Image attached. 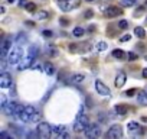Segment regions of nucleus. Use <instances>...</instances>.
Returning <instances> with one entry per match:
<instances>
[{"instance_id":"obj_28","label":"nucleus","mask_w":147,"mask_h":139,"mask_svg":"<svg viewBox=\"0 0 147 139\" xmlns=\"http://www.w3.org/2000/svg\"><path fill=\"white\" fill-rule=\"evenodd\" d=\"M136 2H137V0H123V5L127 6V7H131V6L136 5Z\"/></svg>"},{"instance_id":"obj_30","label":"nucleus","mask_w":147,"mask_h":139,"mask_svg":"<svg viewBox=\"0 0 147 139\" xmlns=\"http://www.w3.org/2000/svg\"><path fill=\"white\" fill-rule=\"evenodd\" d=\"M7 103H9V102L6 100V97H5V96H2V97H0V107H2V110L6 107V104H7Z\"/></svg>"},{"instance_id":"obj_36","label":"nucleus","mask_w":147,"mask_h":139,"mask_svg":"<svg viewBox=\"0 0 147 139\" xmlns=\"http://www.w3.org/2000/svg\"><path fill=\"white\" fill-rule=\"evenodd\" d=\"M0 138H6V139H12V136H10L9 133H6V132H2V133H0Z\"/></svg>"},{"instance_id":"obj_10","label":"nucleus","mask_w":147,"mask_h":139,"mask_svg":"<svg viewBox=\"0 0 147 139\" xmlns=\"http://www.w3.org/2000/svg\"><path fill=\"white\" fill-rule=\"evenodd\" d=\"M95 90H97V93H98V94L105 96V97H108V96L111 94L110 89H108V87H107L102 81H100V80H97V81H95Z\"/></svg>"},{"instance_id":"obj_34","label":"nucleus","mask_w":147,"mask_h":139,"mask_svg":"<svg viewBox=\"0 0 147 139\" xmlns=\"http://www.w3.org/2000/svg\"><path fill=\"white\" fill-rule=\"evenodd\" d=\"M84 16H85L87 19H90V18H92V16H94V12H92L91 9H88V10L85 12V15H84Z\"/></svg>"},{"instance_id":"obj_11","label":"nucleus","mask_w":147,"mask_h":139,"mask_svg":"<svg viewBox=\"0 0 147 139\" xmlns=\"http://www.w3.org/2000/svg\"><path fill=\"white\" fill-rule=\"evenodd\" d=\"M30 116H32V114H30L29 112H26L25 107H23V109L15 116V119H18V120L22 122V123H28V122H30Z\"/></svg>"},{"instance_id":"obj_44","label":"nucleus","mask_w":147,"mask_h":139,"mask_svg":"<svg viewBox=\"0 0 147 139\" xmlns=\"http://www.w3.org/2000/svg\"><path fill=\"white\" fill-rule=\"evenodd\" d=\"M146 6H147V0H146Z\"/></svg>"},{"instance_id":"obj_17","label":"nucleus","mask_w":147,"mask_h":139,"mask_svg":"<svg viewBox=\"0 0 147 139\" xmlns=\"http://www.w3.org/2000/svg\"><path fill=\"white\" fill-rule=\"evenodd\" d=\"M137 100H138L140 104L147 106V93L146 91H138L137 93Z\"/></svg>"},{"instance_id":"obj_14","label":"nucleus","mask_w":147,"mask_h":139,"mask_svg":"<svg viewBox=\"0 0 147 139\" xmlns=\"http://www.w3.org/2000/svg\"><path fill=\"white\" fill-rule=\"evenodd\" d=\"M125 81H127V77H125V74H124V73H120V74L115 77V81H114V84H115V87H117V89H121V87L125 84Z\"/></svg>"},{"instance_id":"obj_45","label":"nucleus","mask_w":147,"mask_h":139,"mask_svg":"<svg viewBox=\"0 0 147 139\" xmlns=\"http://www.w3.org/2000/svg\"><path fill=\"white\" fill-rule=\"evenodd\" d=\"M146 23H147V19H146Z\"/></svg>"},{"instance_id":"obj_33","label":"nucleus","mask_w":147,"mask_h":139,"mask_svg":"<svg viewBox=\"0 0 147 139\" xmlns=\"http://www.w3.org/2000/svg\"><path fill=\"white\" fill-rule=\"evenodd\" d=\"M130 39H131V35H128V33H127V35H124V36H121V38H120V41H121V42H128V41H130Z\"/></svg>"},{"instance_id":"obj_27","label":"nucleus","mask_w":147,"mask_h":139,"mask_svg":"<svg viewBox=\"0 0 147 139\" xmlns=\"http://www.w3.org/2000/svg\"><path fill=\"white\" fill-rule=\"evenodd\" d=\"M39 119H40V113L36 110V112L30 116V122H39Z\"/></svg>"},{"instance_id":"obj_15","label":"nucleus","mask_w":147,"mask_h":139,"mask_svg":"<svg viewBox=\"0 0 147 139\" xmlns=\"http://www.w3.org/2000/svg\"><path fill=\"white\" fill-rule=\"evenodd\" d=\"M65 132H66V127L63 125H53L52 126V133H55L58 136H62Z\"/></svg>"},{"instance_id":"obj_4","label":"nucleus","mask_w":147,"mask_h":139,"mask_svg":"<svg viewBox=\"0 0 147 139\" xmlns=\"http://www.w3.org/2000/svg\"><path fill=\"white\" fill-rule=\"evenodd\" d=\"M80 3H81V0H59V2H58L59 7H61L63 12H69V10H72V9L78 7Z\"/></svg>"},{"instance_id":"obj_8","label":"nucleus","mask_w":147,"mask_h":139,"mask_svg":"<svg viewBox=\"0 0 147 139\" xmlns=\"http://www.w3.org/2000/svg\"><path fill=\"white\" fill-rule=\"evenodd\" d=\"M107 136H108L110 139H118V138H123V129H121V126H120V125H114V126H111V127L108 129V132H107Z\"/></svg>"},{"instance_id":"obj_9","label":"nucleus","mask_w":147,"mask_h":139,"mask_svg":"<svg viewBox=\"0 0 147 139\" xmlns=\"http://www.w3.org/2000/svg\"><path fill=\"white\" fill-rule=\"evenodd\" d=\"M10 49H12V39L10 38L3 39V42H2V59H6L7 58Z\"/></svg>"},{"instance_id":"obj_32","label":"nucleus","mask_w":147,"mask_h":139,"mask_svg":"<svg viewBox=\"0 0 147 139\" xmlns=\"http://www.w3.org/2000/svg\"><path fill=\"white\" fill-rule=\"evenodd\" d=\"M36 18L38 19H46L48 18V13L46 12H39V13H36Z\"/></svg>"},{"instance_id":"obj_23","label":"nucleus","mask_w":147,"mask_h":139,"mask_svg":"<svg viewBox=\"0 0 147 139\" xmlns=\"http://www.w3.org/2000/svg\"><path fill=\"white\" fill-rule=\"evenodd\" d=\"M127 127H128V130H130V132H138V129H140V125H138L137 122H128Z\"/></svg>"},{"instance_id":"obj_38","label":"nucleus","mask_w":147,"mask_h":139,"mask_svg":"<svg viewBox=\"0 0 147 139\" xmlns=\"http://www.w3.org/2000/svg\"><path fill=\"white\" fill-rule=\"evenodd\" d=\"M134 93H136V90H134V89H130V90H128V91H125V94H127V96H128V97H131V96H133V94H134Z\"/></svg>"},{"instance_id":"obj_37","label":"nucleus","mask_w":147,"mask_h":139,"mask_svg":"<svg viewBox=\"0 0 147 139\" xmlns=\"http://www.w3.org/2000/svg\"><path fill=\"white\" fill-rule=\"evenodd\" d=\"M59 22H61V23H62V25H63V26H65V25H68V23H69V20H68V19H66V18H61V19H59Z\"/></svg>"},{"instance_id":"obj_18","label":"nucleus","mask_w":147,"mask_h":139,"mask_svg":"<svg viewBox=\"0 0 147 139\" xmlns=\"http://www.w3.org/2000/svg\"><path fill=\"white\" fill-rule=\"evenodd\" d=\"M113 57L117 58V59H125L127 58V54L124 51H121V49H114L113 51Z\"/></svg>"},{"instance_id":"obj_42","label":"nucleus","mask_w":147,"mask_h":139,"mask_svg":"<svg viewBox=\"0 0 147 139\" xmlns=\"http://www.w3.org/2000/svg\"><path fill=\"white\" fill-rule=\"evenodd\" d=\"M15 2H16V0H7V3H10V5H12V3H15Z\"/></svg>"},{"instance_id":"obj_20","label":"nucleus","mask_w":147,"mask_h":139,"mask_svg":"<svg viewBox=\"0 0 147 139\" xmlns=\"http://www.w3.org/2000/svg\"><path fill=\"white\" fill-rule=\"evenodd\" d=\"M134 35H136L137 38L143 39V38L146 36V31H144V28H141V26H136V28H134Z\"/></svg>"},{"instance_id":"obj_2","label":"nucleus","mask_w":147,"mask_h":139,"mask_svg":"<svg viewBox=\"0 0 147 139\" xmlns=\"http://www.w3.org/2000/svg\"><path fill=\"white\" fill-rule=\"evenodd\" d=\"M88 125H90L88 116H85V114H80L78 119L75 120V123H74V132H77V133H80V132H85L87 127H88Z\"/></svg>"},{"instance_id":"obj_31","label":"nucleus","mask_w":147,"mask_h":139,"mask_svg":"<svg viewBox=\"0 0 147 139\" xmlns=\"http://www.w3.org/2000/svg\"><path fill=\"white\" fill-rule=\"evenodd\" d=\"M138 57H137V54H134V52H128L127 54V59H130V61H134V59H137Z\"/></svg>"},{"instance_id":"obj_41","label":"nucleus","mask_w":147,"mask_h":139,"mask_svg":"<svg viewBox=\"0 0 147 139\" xmlns=\"http://www.w3.org/2000/svg\"><path fill=\"white\" fill-rule=\"evenodd\" d=\"M26 25H28V26H33V22H30V20H28V22H26Z\"/></svg>"},{"instance_id":"obj_26","label":"nucleus","mask_w":147,"mask_h":139,"mask_svg":"<svg viewBox=\"0 0 147 139\" xmlns=\"http://www.w3.org/2000/svg\"><path fill=\"white\" fill-rule=\"evenodd\" d=\"M128 25H130V23H128V20H125V19H123V20L118 22V28H120V29H127Z\"/></svg>"},{"instance_id":"obj_19","label":"nucleus","mask_w":147,"mask_h":139,"mask_svg":"<svg viewBox=\"0 0 147 139\" xmlns=\"http://www.w3.org/2000/svg\"><path fill=\"white\" fill-rule=\"evenodd\" d=\"M84 33H85V31H84V28H81V26L74 28V31H72V35L75 36V38H82Z\"/></svg>"},{"instance_id":"obj_1","label":"nucleus","mask_w":147,"mask_h":139,"mask_svg":"<svg viewBox=\"0 0 147 139\" xmlns=\"http://www.w3.org/2000/svg\"><path fill=\"white\" fill-rule=\"evenodd\" d=\"M22 57H23V51L20 46H15L10 49L9 55H7V62L10 65H18L20 61H22Z\"/></svg>"},{"instance_id":"obj_21","label":"nucleus","mask_w":147,"mask_h":139,"mask_svg":"<svg viewBox=\"0 0 147 139\" xmlns=\"http://www.w3.org/2000/svg\"><path fill=\"white\" fill-rule=\"evenodd\" d=\"M84 80H85V76H84V74H75V76L71 77V81L75 83V84H80V83H82Z\"/></svg>"},{"instance_id":"obj_3","label":"nucleus","mask_w":147,"mask_h":139,"mask_svg":"<svg viewBox=\"0 0 147 139\" xmlns=\"http://www.w3.org/2000/svg\"><path fill=\"white\" fill-rule=\"evenodd\" d=\"M36 130H38L39 138H42V139H48V138L51 136V133H52V126L48 125L46 122H40V123L38 125Z\"/></svg>"},{"instance_id":"obj_25","label":"nucleus","mask_w":147,"mask_h":139,"mask_svg":"<svg viewBox=\"0 0 147 139\" xmlns=\"http://www.w3.org/2000/svg\"><path fill=\"white\" fill-rule=\"evenodd\" d=\"M107 46H108V45H107V42H102V41H101V42H98V44H97V51H100V52H101V51H105V49H107Z\"/></svg>"},{"instance_id":"obj_5","label":"nucleus","mask_w":147,"mask_h":139,"mask_svg":"<svg viewBox=\"0 0 147 139\" xmlns=\"http://www.w3.org/2000/svg\"><path fill=\"white\" fill-rule=\"evenodd\" d=\"M22 109H23V106H20L19 103H16V102H9V103L6 104V107L3 109V112L7 113L9 116H13V117H15Z\"/></svg>"},{"instance_id":"obj_39","label":"nucleus","mask_w":147,"mask_h":139,"mask_svg":"<svg viewBox=\"0 0 147 139\" xmlns=\"http://www.w3.org/2000/svg\"><path fill=\"white\" fill-rule=\"evenodd\" d=\"M143 77H144V78H147V68H146V70H143Z\"/></svg>"},{"instance_id":"obj_29","label":"nucleus","mask_w":147,"mask_h":139,"mask_svg":"<svg viewBox=\"0 0 147 139\" xmlns=\"http://www.w3.org/2000/svg\"><path fill=\"white\" fill-rule=\"evenodd\" d=\"M16 42H18V44L26 42V36H25V33H19V35H18V38H16Z\"/></svg>"},{"instance_id":"obj_24","label":"nucleus","mask_w":147,"mask_h":139,"mask_svg":"<svg viewBox=\"0 0 147 139\" xmlns=\"http://www.w3.org/2000/svg\"><path fill=\"white\" fill-rule=\"evenodd\" d=\"M25 9H26L29 13H35V12H36V5L32 3V2H30V3H26V5H25Z\"/></svg>"},{"instance_id":"obj_16","label":"nucleus","mask_w":147,"mask_h":139,"mask_svg":"<svg viewBox=\"0 0 147 139\" xmlns=\"http://www.w3.org/2000/svg\"><path fill=\"white\" fill-rule=\"evenodd\" d=\"M43 71H45L48 76H53V74H55V67H53V64H52V62H45Z\"/></svg>"},{"instance_id":"obj_7","label":"nucleus","mask_w":147,"mask_h":139,"mask_svg":"<svg viewBox=\"0 0 147 139\" xmlns=\"http://www.w3.org/2000/svg\"><path fill=\"white\" fill-rule=\"evenodd\" d=\"M85 135L88 138H92V139H97L101 136V127L97 125V123H90L87 130H85Z\"/></svg>"},{"instance_id":"obj_43","label":"nucleus","mask_w":147,"mask_h":139,"mask_svg":"<svg viewBox=\"0 0 147 139\" xmlns=\"http://www.w3.org/2000/svg\"><path fill=\"white\" fill-rule=\"evenodd\" d=\"M87 2H94V0H87Z\"/></svg>"},{"instance_id":"obj_6","label":"nucleus","mask_w":147,"mask_h":139,"mask_svg":"<svg viewBox=\"0 0 147 139\" xmlns=\"http://www.w3.org/2000/svg\"><path fill=\"white\" fill-rule=\"evenodd\" d=\"M35 58H36V55H33V54L28 52V55H26L25 58H22V61L18 64V70H19V71H23V70H26V68L32 67V64H33Z\"/></svg>"},{"instance_id":"obj_40","label":"nucleus","mask_w":147,"mask_h":139,"mask_svg":"<svg viewBox=\"0 0 147 139\" xmlns=\"http://www.w3.org/2000/svg\"><path fill=\"white\" fill-rule=\"evenodd\" d=\"M6 12V9H5V6H2V7H0V13H5Z\"/></svg>"},{"instance_id":"obj_12","label":"nucleus","mask_w":147,"mask_h":139,"mask_svg":"<svg viewBox=\"0 0 147 139\" xmlns=\"http://www.w3.org/2000/svg\"><path fill=\"white\" fill-rule=\"evenodd\" d=\"M0 87L2 89H9L12 87V77L6 73H3L2 76H0Z\"/></svg>"},{"instance_id":"obj_22","label":"nucleus","mask_w":147,"mask_h":139,"mask_svg":"<svg viewBox=\"0 0 147 139\" xmlns=\"http://www.w3.org/2000/svg\"><path fill=\"white\" fill-rule=\"evenodd\" d=\"M114 110H115V113H117L118 116H124V114L127 113V107H125V106H123V104H117Z\"/></svg>"},{"instance_id":"obj_13","label":"nucleus","mask_w":147,"mask_h":139,"mask_svg":"<svg viewBox=\"0 0 147 139\" xmlns=\"http://www.w3.org/2000/svg\"><path fill=\"white\" fill-rule=\"evenodd\" d=\"M120 15H123V10L120 7H117V6H110L105 10V16L107 18H115V16H120Z\"/></svg>"},{"instance_id":"obj_35","label":"nucleus","mask_w":147,"mask_h":139,"mask_svg":"<svg viewBox=\"0 0 147 139\" xmlns=\"http://www.w3.org/2000/svg\"><path fill=\"white\" fill-rule=\"evenodd\" d=\"M42 35H43L45 38H51V36H52V31H43Z\"/></svg>"}]
</instances>
